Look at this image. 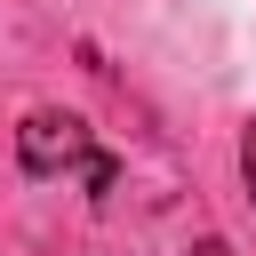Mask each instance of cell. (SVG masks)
<instances>
[{"mask_svg": "<svg viewBox=\"0 0 256 256\" xmlns=\"http://www.w3.org/2000/svg\"><path fill=\"white\" fill-rule=\"evenodd\" d=\"M192 256H232V248H224V240H200V248H192Z\"/></svg>", "mask_w": 256, "mask_h": 256, "instance_id": "obj_4", "label": "cell"}, {"mask_svg": "<svg viewBox=\"0 0 256 256\" xmlns=\"http://www.w3.org/2000/svg\"><path fill=\"white\" fill-rule=\"evenodd\" d=\"M88 152H96V136H88V120H80V112L40 104V112L16 128V160H24V176H64V168H88Z\"/></svg>", "mask_w": 256, "mask_h": 256, "instance_id": "obj_1", "label": "cell"}, {"mask_svg": "<svg viewBox=\"0 0 256 256\" xmlns=\"http://www.w3.org/2000/svg\"><path fill=\"white\" fill-rule=\"evenodd\" d=\"M80 176H88V192H96V200H104V192L120 184V168H112V152H88V168H80Z\"/></svg>", "mask_w": 256, "mask_h": 256, "instance_id": "obj_2", "label": "cell"}, {"mask_svg": "<svg viewBox=\"0 0 256 256\" xmlns=\"http://www.w3.org/2000/svg\"><path fill=\"white\" fill-rule=\"evenodd\" d=\"M240 184H248V208H256V120L240 128Z\"/></svg>", "mask_w": 256, "mask_h": 256, "instance_id": "obj_3", "label": "cell"}]
</instances>
